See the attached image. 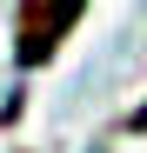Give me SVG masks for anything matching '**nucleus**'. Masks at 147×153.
<instances>
[{
  "mask_svg": "<svg viewBox=\"0 0 147 153\" xmlns=\"http://www.w3.org/2000/svg\"><path fill=\"white\" fill-rule=\"evenodd\" d=\"M74 7H87V0H54L40 20H20V60H47V53H54V40L67 33Z\"/></svg>",
  "mask_w": 147,
  "mask_h": 153,
  "instance_id": "f257e3e1",
  "label": "nucleus"
}]
</instances>
